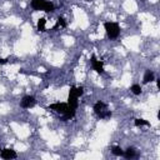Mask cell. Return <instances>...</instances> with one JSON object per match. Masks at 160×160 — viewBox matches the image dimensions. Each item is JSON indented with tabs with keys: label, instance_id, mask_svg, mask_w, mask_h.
Returning a JSON list of instances; mask_svg holds the SVG:
<instances>
[{
	"label": "cell",
	"instance_id": "cell-18",
	"mask_svg": "<svg viewBox=\"0 0 160 160\" xmlns=\"http://www.w3.org/2000/svg\"><path fill=\"white\" fill-rule=\"evenodd\" d=\"M85 1H91V0H85Z\"/></svg>",
	"mask_w": 160,
	"mask_h": 160
},
{
	"label": "cell",
	"instance_id": "cell-11",
	"mask_svg": "<svg viewBox=\"0 0 160 160\" xmlns=\"http://www.w3.org/2000/svg\"><path fill=\"white\" fill-rule=\"evenodd\" d=\"M134 124H135V126H150V122L145 119H135Z\"/></svg>",
	"mask_w": 160,
	"mask_h": 160
},
{
	"label": "cell",
	"instance_id": "cell-1",
	"mask_svg": "<svg viewBox=\"0 0 160 160\" xmlns=\"http://www.w3.org/2000/svg\"><path fill=\"white\" fill-rule=\"evenodd\" d=\"M30 6L34 9V10H38V11H45V12H52L55 10V5L48 0H31L30 2Z\"/></svg>",
	"mask_w": 160,
	"mask_h": 160
},
{
	"label": "cell",
	"instance_id": "cell-7",
	"mask_svg": "<svg viewBox=\"0 0 160 160\" xmlns=\"http://www.w3.org/2000/svg\"><path fill=\"white\" fill-rule=\"evenodd\" d=\"M91 65H92V69H94L98 74H102V72H104V65H102L101 61H99V60L96 59L95 55L91 56Z\"/></svg>",
	"mask_w": 160,
	"mask_h": 160
},
{
	"label": "cell",
	"instance_id": "cell-17",
	"mask_svg": "<svg viewBox=\"0 0 160 160\" xmlns=\"http://www.w3.org/2000/svg\"><path fill=\"white\" fill-rule=\"evenodd\" d=\"M156 84H158V88H160V79L156 80Z\"/></svg>",
	"mask_w": 160,
	"mask_h": 160
},
{
	"label": "cell",
	"instance_id": "cell-4",
	"mask_svg": "<svg viewBox=\"0 0 160 160\" xmlns=\"http://www.w3.org/2000/svg\"><path fill=\"white\" fill-rule=\"evenodd\" d=\"M94 111H95V114H96L100 119L110 118V116L112 115V112H111L110 110H108L106 104L102 102V101H98V102H95V105H94Z\"/></svg>",
	"mask_w": 160,
	"mask_h": 160
},
{
	"label": "cell",
	"instance_id": "cell-6",
	"mask_svg": "<svg viewBox=\"0 0 160 160\" xmlns=\"http://www.w3.org/2000/svg\"><path fill=\"white\" fill-rule=\"evenodd\" d=\"M35 104H36L35 98H34V96H30V95L24 96L22 100L20 101V105H21V108H24V109H30V108L35 106Z\"/></svg>",
	"mask_w": 160,
	"mask_h": 160
},
{
	"label": "cell",
	"instance_id": "cell-10",
	"mask_svg": "<svg viewBox=\"0 0 160 160\" xmlns=\"http://www.w3.org/2000/svg\"><path fill=\"white\" fill-rule=\"evenodd\" d=\"M126 159H132V158H136V151L134 148H128L125 151H124V155Z\"/></svg>",
	"mask_w": 160,
	"mask_h": 160
},
{
	"label": "cell",
	"instance_id": "cell-14",
	"mask_svg": "<svg viewBox=\"0 0 160 160\" xmlns=\"http://www.w3.org/2000/svg\"><path fill=\"white\" fill-rule=\"evenodd\" d=\"M59 26H60V28H65V26H66V21H65V19H64V18H59V19H58V22L54 25L52 30H56Z\"/></svg>",
	"mask_w": 160,
	"mask_h": 160
},
{
	"label": "cell",
	"instance_id": "cell-3",
	"mask_svg": "<svg viewBox=\"0 0 160 160\" xmlns=\"http://www.w3.org/2000/svg\"><path fill=\"white\" fill-rule=\"evenodd\" d=\"M104 29H105L106 35L110 40H115L120 34V26H119L118 22L106 21V22H104Z\"/></svg>",
	"mask_w": 160,
	"mask_h": 160
},
{
	"label": "cell",
	"instance_id": "cell-8",
	"mask_svg": "<svg viewBox=\"0 0 160 160\" xmlns=\"http://www.w3.org/2000/svg\"><path fill=\"white\" fill-rule=\"evenodd\" d=\"M0 156L5 160H9V159H15L18 156V154L12 149H2L1 152H0Z\"/></svg>",
	"mask_w": 160,
	"mask_h": 160
},
{
	"label": "cell",
	"instance_id": "cell-9",
	"mask_svg": "<svg viewBox=\"0 0 160 160\" xmlns=\"http://www.w3.org/2000/svg\"><path fill=\"white\" fill-rule=\"evenodd\" d=\"M155 80V76H154V72L150 71V70H146L145 74H144V78H142V82L144 84H148V82H151Z\"/></svg>",
	"mask_w": 160,
	"mask_h": 160
},
{
	"label": "cell",
	"instance_id": "cell-15",
	"mask_svg": "<svg viewBox=\"0 0 160 160\" xmlns=\"http://www.w3.org/2000/svg\"><path fill=\"white\" fill-rule=\"evenodd\" d=\"M130 90H131V92H132L134 95H140V94H141V86H140L139 84H134V85H131Z\"/></svg>",
	"mask_w": 160,
	"mask_h": 160
},
{
	"label": "cell",
	"instance_id": "cell-5",
	"mask_svg": "<svg viewBox=\"0 0 160 160\" xmlns=\"http://www.w3.org/2000/svg\"><path fill=\"white\" fill-rule=\"evenodd\" d=\"M48 109L54 110V111H56V112L64 115V114L68 111V109H69V104H68V102H54V104H50V105L48 106Z\"/></svg>",
	"mask_w": 160,
	"mask_h": 160
},
{
	"label": "cell",
	"instance_id": "cell-12",
	"mask_svg": "<svg viewBox=\"0 0 160 160\" xmlns=\"http://www.w3.org/2000/svg\"><path fill=\"white\" fill-rule=\"evenodd\" d=\"M45 24H46V19L45 18H40L39 21H38V30L39 31H46Z\"/></svg>",
	"mask_w": 160,
	"mask_h": 160
},
{
	"label": "cell",
	"instance_id": "cell-16",
	"mask_svg": "<svg viewBox=\"0 0 160 160\" xmlns=\"http://www.w3.org/2000/svg\"><path fill=\"white\" fill-rule=\"evenodd\" d=\"M8 60H9V59H1V58H0V64H6Z\"/></svg>",
	"mask_w": 160,
	"mask_h": 160
},
{
	"label": "cell",
	"instance_id": "cell-13",
	"mask_svg": "<svg viewBox=\"0 0 160 160\" xmlns=\"http://www.w3.org/2000/svg\"><path fill=\"white\" fill-rule=\"evenodd\" d=\"M111 152H112V155H115V156H122V155H124V150H122L120 146H112V148H111Z\"/></svg>",
	"mask_w": 160,
	"mask_h": 160
},
{
	"label": "cell",
	"instance_id": "cell-19",
	"mask_svg": "<svg viewBox=\"0 0 160 160\" xmlns=\"http://www.w3.org/2000/svg\"><path fill=\"white\" fill-rule=\"evenodd\" d=\"M0 152H1V149H0Z\"/></svg>",
	"mask_w": 160,
	"mask_h": 160
},
{
	"label": "cell",
	"instance_id": "cell-2",
	"mask_svg": "<svg viewBox=\"0 0 160 160\" xmlns=\"http://www.w3.org/2000/svg\"><path fill=\"white\" fill-rule=\"evenodd\" d=\"M84 94V89H82V86H79V88H76V86H71L70 88V90H69V96H68V104L70 105V106H72V108H78V99H79V96H81Z\"/></svg>",
	"mask_w": 160,
	"mask_h": 160
}]
</instances>
